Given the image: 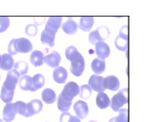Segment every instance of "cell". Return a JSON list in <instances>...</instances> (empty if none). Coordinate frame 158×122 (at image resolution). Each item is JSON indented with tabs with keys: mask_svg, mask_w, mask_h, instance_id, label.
Wrapping results in <instances>:
<instances>
[{
	"mask_svg": "<svg viewBox=\"0 0 158 122\" xmlns=\"http://www.w3.org/2000/svg\"><path fill=\"white\" fill-rule=\"evenodd\" d=\"M14 111L16 114H19V115H21L25 118H29V114H28V111H27V104L22 102V101H17L14 105Z\"/></svg>",
	"mask_w": 158,
	"mask_h": 122,
	"instance_id": "cell-24",
	"label": "cell"
},
{
	"mask_svg": "<svg viewBox=\"0 0 158 122\" xmlns=\"http://www.w3.org/2000/svg\"><path fill=\"white\" fill-rule=\"evenodd\" d=\"M79 93H80L79 85L74 82H69L63 88L60 96L67 101H72L75 96L79 95Z\"/></svg>",
	"mask_w": 158,
	"mask_h": 122,
	"instance_id": "cell-4",
	"label": "cell"
},
{
	"mask_svg": "<svg viewBox=\"0 0 158 122\" xmlns=\"http://www.w3.org/2000/svg\"><path fill=\"white\" fill-rule=\"evenodd\" d=\"M42 100L44 102V104H53L56 101V95L54 92V90L46 88L42 92Z\"/></svg>",
	"mask_w": 158,
	"mask_h": 122,
	"instance_id": "cell-20",
	"label": "cell"
},
{
	"mask_svg": "<svg viewBox=\"0 0 158 122\" xmlns=\"http://www.w3.org/2000/svg\"><path fill=\"white\" fill-rule=\"evenodd\" d=\"M14 104L12 103H8L6 104V106L4 107L3 109V120L6 122H11L15 120L16 117V113L14 111Z\"/></svg>",
	"mask_w": 158,
	"mask_h": 122,
	"instance_id": "cell-17",
	"label": "cell"
},
{
	"mask_svg": "<svg viewBox=\"0 0 158 122\" xmlns=\"http://www.w3.org/2000/svg\"><path fill=\"white\" fill-rule=\"evenodd\" d=\"M92 93H93V90L88 84H83L80 87L79 95H80L81 99H82V100L89 99L92 95Z\"/></svg>",
	"mask_w": 158,
	"mask_h": 122,
	"instance_id": "cell-31",
	"label": "cell"
},
{
	"mask_svg": "<svg viewBox=\"0 0 158 122\" xmlns=\"http://www.w3.org/2000/svg\"><path fill=\"white\" fill-rule=\"evenodd\" d=\"M10 19L7 17H0V33L6 32L9 27Z\"/></svg>",
	"mask_w": 158,
	"mask_h": 122,
	"instance_id": "cell-34",
	"label": "cell"
},
{
	"mask_svg": "<svg viewBox=\"0 0 158 122\" xmlns=\"http://www.w3.org/2000/svg\"><path fill=\"white\" fill-rule=\"evenodd\" d=\"M95 53L98 58L105 60L110 56V48L109 45L105 42H97L95 44Z\"/></svg>",
	"mask_w": 158,
	"mask_h": 122,
	"instance_id": "cell-9",
	"label": "cell"
},
{
	"mask_svg": "<svg viewBox=\"0 0 158 122\" xmlns=\"http://www.w3.org/2000/svg\"><path fill=\"white\" fill-rule=\"evenodd\" d=\"M78 53H79L78 49H77L75 46L70 45V46H69V47L66 49V51H65V56H66V58H67L69 61H70L71 58L74 57Z\"/></svg>",
	"mask_w": 158,
	"mask_h": 122,
	"instance_id": "cell-33",
	"label": "cell"
},
{
	"mask_svg": "<svg viewBox=\"0 0 158 122\" xmlns=\"http://www.w3.org/2000/svg\"><path fill=\"white\" fill-rule=\"evenodd\" d=\"M32 79V87L34 89V91H37L39 89H41L45 82V79L44 76L42 74H35L33 77H31Z\"/></svg>",
	"mask_w": 158,
	"mask_h": 122,
	"instance_id": "cell-26",
	"label": "cell"
},
{
	"mask_svg": "<svg viewBox=\"0 0 158 122\" xmlns=\"http://www.w3.org/2000/svg\"><path fill=\"white\" fill-rule=\"evenodd\" d=\"M110 34V31L106 26H100L89 34V42L95 44L97 42H105Z\"/></svg>",
	"mask_w": 158,
	"mask_h": 122,
	"instance_id": "cell-3",
	"label": "cell"
},
{
	"mask_svg": "<svg viewBox=\"0 0 158 122\" xmlns=\"http://www.w3.org/2000/svg\"><path fill=\"white\" fill-rule=\"evenodd\" d=\"M42 109H43V103L41 100L33 99L27 104V111L30 117L40 113Z\"/></svg>",
	"mask_w": 158,
	"mask_h": 122,
	"instance_id": "cell-13",
	"label": "cell"
},
{
	"mask_svg": "<svg viewBox=\"0 0 158 122\" xmlns=\"http://www.w3.org/2000/svg\"><path fill=\"white\" fill-rule=\"evenodd\" d=\"M19 88L23 91L35 92L32 87V79H31V77H30L28 75H24L19 78Z\"/></svg>",
	"mask_w": 158,
	"mask_h": 122,
	"instance_id": "cell-19",
	"label": "cell"
},
{
	"mask_svg": "<svg viewBox=\"0 0 158 122\" xmlns=\"http://www.w3.org/2000/svg\"><path fill=\"white\" fill-rule=\"evenodd\" d=\"M61 23H62L61 17H50V18H48V19L45 23L44 31L47 33L56 35L59 27H61Z\"/></svg>",
	"mask_w": 158,
	"mask_h": 122,
	"instance_id": "cell-6",
	"label": "cell"
},
{
	"mask_svg": "<svg viewBox=\"0 0 158 122\" xmlns=\"http://www.w3.org/2000/svg\"><path fill=\"white\" fill-rule=\"evenodd\" d=\"M85 69V61H84V57H82V55L79 52L74 57L71 58L70 60V71L71 73L76 76V77H80L82 75L83 71Z\"/></svg>",
	"mask_w": 158,
	"mask_h": 122,
	"instance_id": "cell-2",
	"label": "cell"
},
{
	"mask_svg": "<svg viewBox=\"0 0 158 122\" xmlns=\"http://www.w3.org/2000/svg\"><path fill=\"white\" fill-rule=\"evenodd\" d=\"M119 86H120L119 80L116 76L110 75L106 78H103V87H104L105 91L106 89H108V90L116 92V91H118Z\"/></svg>",
	"mask_w": 158,
	"mask_h": 122,
	"instance_id": "cell-7",
	"label": "cell"
},
{
	"mask_svg": "<svg viewBox=\"0 0 158 122\" xmlns=\"http://www.w3.org/2000/svg\"><path fill=\"white\" fill-rule=\"evenodd\" d=\"M68 79V71L63 67H57L53 72V80L57 83H65Z\"/></svg>",
	"mask_w": 158,
	"mask_h": 122,
	"instance_id": "cell-15",
	"label": "cell"
},
{
	"mask_svg": "<svg viewBox=\"0 0 158 122\" xmlns=\"http://www.w3.org/2000/svg\"><path fill=\"white\" fill-rule=\"evenodd\" d=\"M61 28L63 30V32L69 35H73L77 32L78 30V24L77 22L72 19H68L62 25Z\"/></svg>",
	"mask_w": 158,
	"mask_h": 122,
	"instance_id": "cell-16",
	"label": "cell"
},
{
	"mask_svg": "<svg viewBox=\"0 0 158 122\" xmlns=\"http://www.w3.org/2000/svg\"><path fill=\"white\" fill-rule=\"evenodd\" d=\"M14 69H16L19 73L20 76H24V75H26V73L29 70V66L25 61L20 60L14 64Z\"/></svg>",
	"mask_w": 158,
	"mask_h": 122,
	"instance_id": "cell-30",
	"label": "cell"
},
{
	"mask_svg": "<svg viewBox=\"0 0 158 122\" xmlns=\"http://www.w3.org/2000/svg\"><path fill=\"white\" fill-rule=\"evenodd\" d=\"M44 53L39 50H34L32 51L31 57H30V61L34 67H40L44 64Z\"/></svg>",
	"mask_w": 158,
	"mask_h": 122,
	"instance_id": "cell-23",
	"label": "cell"
},
{
	"mask_svg": "<svg viewBox=\"0 0 158 122\" xmlns=\"http://www.w3.org/2000/svg\"><path fill=\"white\" fill-rule=\"evenodd\" d=\"M38 28L35 24H28L25 28V32L29 36H35L37 34Z\"/></svg>",
	"mask_w": 158,
	"mask_h": 122,
	"instance_id": "cell-35",
	"label": "cell"
},
{
	"mask_svg": "<svg viewBox=\"0 0 158 122\" xmlns=\"http://www.w3.org/2000/svg\"><path fill=\"white\" fill-rule=\"evenodd\" d=\"M0 122H6L4 120H0Z\"/></svg>",
	"mask_w": 158,
	"mask_h": 122,
	"instance_id": "cell-41",
	"label": "cell"
},
{
	"mask_svg": "<svg viewBox=\"0 0 158 122\" xmlns=\"http://www.w3.org/2000/svg\"><path fill=\"white\" fill-rule=\"evenodd\" d=\"M19 78H20V75L16 69H13L7 71L6 78L3 83V87L8 91H15L16 85L18 84Z\"/></svg>",
	"mask_w": 158,
	"mask_h": 122,
	"instance_id": "cell-5",
	"label": "cell"
},
{
	"mask_svg": "<svg viewBox=\"0 0 158 122\" xmlns=\"http://www.w3.org/2000/svg\"><path fill=\"white\" fill-rule=\"evenodd\" d=\"M16 48H17L18 53H29L32 51L33 46L30 40H28L27 38L21 37V38L16 39Z\"/></svg>",
	"mask_w": 158,
	"mask_h": 122,
	"instance_id": "cell-8",
	"label": "cell"
},
{
	"mask_svg": "<svg viewBox=\"0 0 158 122\" xmlns=\"http://www.w3.org/2000/svg\"><path fill=\"white\" fill-rule=\"evenodd\" d=\"M118 35L123 37V38H125V39H128V25L122 26V28L119 31V34Z\"/></svg>",
	"mask_w": 158,
	"mask_h": 122,
	"instance_id": "cell-37",
	"label": "cell"
},
{
	"mask_svg": "<svg viewBox=\"0 0 158 122\" xmlns=\"http://www.w3.org/2000/svg\"><path fill=\"white\" fill-rule=\"evenodd\" d=\"M0 80H1V75H0Z\"/></svg>",
	"mask_w": 158,
	"mask_h": 122,
	"instance_id": "cell-44",
	"label": "cell"
},
{
	"mask_svg": "<svg viewBox=\"0 0 158 122\" xmlns=\"http://www.w3.org/2000/svg\"><path fill=\"white\" fill-rule=\"evenodd\" d=\"M115 45L120 51H128V39H125L119 35H118L115 39Z\"/></svg>",
	"mask_w": 158,
	"mask_h": 122,
	"instance_id": "cell-29",
	"label": "cell"
},
{
	"mask_svg": "<svg viewBox=\"0 0 158 122\" xmlns=\"http://www.w3.org/2000/svg\"><path fill=\"white\" fill-rule=\"evenodd\" d=\"M88 122H97V121H94V120H90V121Z\"/></svg>",
	"mask_w": 158,
	"mask_h": 122,
	"instance_id": "cell-42",
	"label": "cell"
},
{
	"mask_svg": "<svg viewBox=\"0 0 158 122\" xmlns=\"http://www.w3.org/2000/svg\"><path fill=\"white\" fill-rule=\"evenodd\" d=\"M69 122H81V119H79L77 116H72L71 115V117L69 120Z\"/></svg>",
	"mask_w": 158,
	"mask_h": 122,
	"instance_id": "cell-40",
	"label": "cell"
},
{
	"mask_svg": "<svg viewBox=\"0 0 158 122\" xmlns=\"http://www.w3.org/2000/svg\"><path fill=\"white\" fill-rule=\"evenodd\" d=\"M92 90L97 92V93H103L105 92V89L103 87V77L98 75H93L89 79V84H88Z\"/></svg>",
	"mask_w": 158,
	"mask_h": 122,
	"instance_id": "cell-12",
	"label": "cell"
},
{
	"mask_svg": "<svg viewBox=\"0 0 158 122\" xmlns=\"http://www.w3.org/2000/svg\"><path fill=\"white\" fill-rule=\"evenodd\" d=\"M96 106L100 109H106L110 106V99L105 92L103 93H98L96 96Z\"/></svg>",
	"mask_w": 158,
	"mask_h": 122,
	"instance_id": "cell-21",
	"label": "cell"
},
{
	"mask_svg": "<svg viewBox=\"0 0 158 122\" xmlns=\"http://www.w3.org/2000/svg\"><path fill=\"white\" fill-rule=\"evenodd\" d=\"M7 50H8V54L11 56H15L18 54L17 48H16V39H12L8 45H7Z\"/></svg>",
	"mask_w": 158,
	"mask_h": 122,
	"instance_id": "cell-36",
	"label": "cell"
},
{
	"mask_svg": "<svg viewBox=\"0 0 158 122\" xmlns=\"http://www.w3.org/2000/svg\"><path fill=\"white\" fill-rule=\"evenodd\" d=\"M33 20H34V24L36 26H39V25H42L43 23H44L45 19L44 18H34Z\"/></svg>",
	"mask_w": 158,
	"mask_h": 122,
	"instance_id": "cell-39",
	"label": "cell"
},
{
	"mask_svg": "<svg viewBox=\"0 0 158 122\" xmlns=\"http://www.w3.org/2000/svg\"><path fill=\"white\" fill-rule=\"evenodd\" d=\"M71 117V114L69 113V112H63L61 115H60V118H59V121L60 122H69V118Z\"/></svg>",
	"mask_w": 158,
	"mask_h": 122,
	"instance_id": "cell-38",
	"label": "cell"
},
{
	"mask_svg": "<svg viewBox=\"0 0 158 122\" xmlns=\"http://www.w3.org/2000/svg\"><path fill=\"white\" fill-rule=\"evenodd\" d=\"M91 68H92L93 71L95 73V75L102 74L106 69V61L102 60L98 57L94 58L91 64Z\"/></svg>",
	"mask_w": 158,
	"mask_h": 122,
	"instance_id": "cell-22",
	"label": "cell"
},
{
	"mask_svg": "<svg viewBox=\"0 0 158 122\" xmlns=\"http://www.w3.org/2000/svg\"><path fill=\"white\" fill-rule=\"evenodd\" d=\"M14 68V59L11 55L4 54L1 56L0 60V69L5 71H9Z\"/></svg>",
	"mask_w": 158,
	"mask_h": 122,
	"instance_id": "cell-14",
	"label": "cell"
},
{
	"mask_svg": "<svg viewBox=\"0 0 158 122\" xmlns=\"http://www.w3.org/2000/svg\"><path fill=\"white\" fill-rule=\"evenodd\" d=\"M55 37H56V35L47 33L44 30L41 33V42L43 44L48 45L49 47H53L55 45Z\"/></svg>",
	"mask_w": 158,
	"mask_h": 122,
	"instance_id": "cell-25",
	"label": "cell"
},
{
	"mask_svg": "<svg viewBox=\"0 0 158 122\" xmlns=\"http://www.w3.org/2000/svg\"><path fill=\"white\" fill-rule=\"evenodd\" d=\"M14 92H15V91H8V90H6V88H4V87L2 86L1 93H0V98H1V100H2L4 103H6V104L11 103V101L13 100Z\"/></svg>",
	"mask_w": 158,
	"mask_h": 122,
	"instance_id": "cell-28",
	"label": "cell"
},
{
	"mask_svg": "<svg viewBox=\"0 0 158 122\" xmlns=\"http://www.w3.org/2000/svg\"><path fill=\"white\" fill-rule=\"evenodd\" d=\"M74 111L77 115V117L81 120H83L87 117V115L89 114V107L86 102L82 101V100H79L74 104Z\"/></svg>",
	"mask_w": 158,
	"mask_h": 122,
	"instance_id": "cell-11",
	"label": "cell"
},
{
	"mask_svg": "<svg viewBox=\"0 0 158 122\" xmlns=\"http://www.w3.org/2000/svg\"><path fill=\"white\" fill-rule=\"evenodd\" d=\"M128 102H129V90L128 88H124L112 97L110 101V106L113 111L118 112L126 104H128Z\"/></svg>",
	"mask_w": 158,
	"mask_h": 122,
	"instance_id": "cell-1",
	"label": "cell"
},
{
	"mask_svg": "<svg viewBox=\"0 0 158 122\" xmlns=\"http://www.w3.org/2000/svg\"><path fill=\"white\" fill-rule=\"evenodd\" d=\"M72 106V101H67L65 99H63L60 95L57 98V108L59 109V111L63 112H68L69 110V108Z\"/></svg>",
	"mask_w": 158,
	"mask_h": 122,
	"instance_id": "cell-27",
	"label": "cell"
},
{
	"mask_svg": "<svg viewBox=\"0 0 158 122\" xmlns=\"http://www.w3.org/2000/svg\"><path fill=\"white\" fill-rule=\"evenodd\" d=\"M94 23V19L93 17H81L80 19L78 28H80L83 32H89L92 30Z\"/></svg>",
	"mask_w": 158,
	"mask_h": 122,
	"instance_id": "cell-18",
	"label": "cell"
},
{
	"mask_svg": "<svg viewBox=\"0 0 158 122\" xmlns=\"http://www.w3.org/2000/svg\"><path fill=\"white\" fill-rule=\"evenodd\" d=\"M118 113L119 115L118 117L110 119L108 122H128V109L127 108H121L118 111Z\"/></svg>",
	"mask_w": 158,
	"mask_h": 122,
	"instance_id": "cell-32",
	"label": "cell"
},
{
	"mask_svg": "<svg viewBox=\"0 0 158 122\" xmlns=\"http://www.w3.org/2000/svg\"><path fill=\"white\" fill-rule=\"evenodd\" d=\"M0 60H1V55H0Z\"/></svg>",
	"mask_w": 158,
	"mask_h": 122,
	"instance_id": "cell-43",
	"label": "cell"
},
{
	"mask_svg": "<svg viewBox=\"0 0 158 122\" xmlns=\"http://www.w3.org/2000/svg\"><path fill=\"white\" fill-rule=\"evenodd\" d=\"M61 61V57L56 51H52L50 54L44 57V63H45L47 66L56 69L59 66V63Z\"/></svg>",
	"mask_w": 158,
	"mask_h": 122,
	"instance_id": "cell-10",
	"label": "cell"
}]
</instances>
